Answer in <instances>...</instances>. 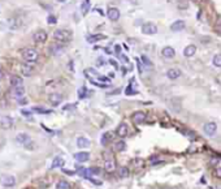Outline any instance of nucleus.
I'll use <instances>...</instances> for the list:
<instances>
[{
    "label": "nucleus",
    "mask_w": 221,
    "mask_h": 189,
    "mask_svg": "<svg viewBox=\"0 0 221 189\" xmlns=\"http://www.w3.org/2000/svg\"><path fill=\"white\" fill-rule=\"evenodd\" d=\"M22 59H24L25 61L27 63H34L38 60V57H39V54H38V51H36L35 48H31V47H27V48H24L22 50Z\"/></svg>",
    "instance_id": "1"
},
{
    "label": "nucleus",
    "mask_w": 221,
    "mask_h": 189,
    "mask_svg": "<svg viewBox=\"0 0 221 189\" xmlns=\"http://www.w3.org/2000/svg\"><path fill=\"white\" fill-rule=\"evenodd\" d=\"M54 38L57 42L65 43V42H69L72 39V33L69 30H65V29H57L54 33Z\"/></svg>",
    "instance_id": "2"
},
{
    "label": "nucleus",
    "mask_w": 221,
    "mask_h": 189,
    "mask_svg": "<svg viewBox=\"0 0 221 189\" xmlns=\"http://www.w3.org/2000/svg\"><path fill=\"white\" fill-rule=\"evenodd\" d=\"M0 184L5 188H12V187L16 185V179H14V176H12V175H3L2 177H0Z\"/></svg>",
    "instance_id": "3"
},
{
    "label": "nucleus",
    "mask_w": 221,
    "mask_h": 189,
    "mask_svg": "<svg viewBox=\"0 0 221 189\" xmlns=\"http://www.w3.org/2000/svg\"><path fill=\"white\" fill-rule=\"evenodd\" d=\"M216 130H217V124H216V123H213V121L205 123V124L203 125V132L207 134V136H211V137L215 136Z\"/></svg>",
    "instance_id": "4"
},
{
    "label": "nucleus",
    "mask_w": 221,
    "mask_h": 189,
    "mask_svg": "<svg viewBox=\"0 0 221 189\" xmlns=\"http://www.w3.org/2000/svg\"><path fill=\"white\" fill-rule=\"evenodd\" d=\"M142 33L147 35H155L158 33V26L155 24H144L142 26Z\"/></svg>",
    "instance_id": "5"
},
{
    "label": "nucleus",
    "mask_w": 221,
    "mask_h": 189,
    "mask_svg": "<svg viewBox=\"0 0 221 189\" xmlns=\"http://www.w3.org/2000/svg\"><path fill=\"white\" fill-rule=\"evenodd\" d=\"M48 100L52 106H59L63 102V95L60 93H51L48 95Z\"/></svg>",
    "instance_id": "6"
},
{
    "label": "nucleus",
    "mask_w": 221,
    "mask_h": 189,
    "mask_svg": "<svg viewBox=\"0 0 221 189\" xmlns=\"http://www.w3.org/2000/svg\"><path fill=\"white\" fill-rule=\"evenodd\" d=\"M0 127L3 129H11L13 127V119L11 116H2L0 118Z\"/></svg>",
    "instance_id": "7"
},
{
    "label": "nucleus",
    "mask_w": 221,
    "mask_h": 189,
    "mask_svg": "<svg viewBox=\"0 0 221 189\" xmlns=\"http://www.w3.org/2000/svg\"><path fill=\"white\" fill-rule=\"evenodd\" d=\"M33 39H34V42H36V43H43V42H46V41H47V33L44 32V30L35 32L34 35H33Z\"/></svg>",
    "instance_id": "8"
},
{
    "label": "nucleus",
    "mask_w": 221,
    "mask_h": 189,
    "mask_svg": "<svg viewBox=\"0 0 221 189\" xmlns=\"http://www.w3.org/2000/svg\"><path fill=\"white\" fill-rule=\"evenodd\" d=\"M74 159L79 163H83V162H87L88 159H90V153L87 151H81V153H76L74 154Z\"/></svg>",
    "instance_id": "9"
},
{
    "label": "nucleus",
    "mask_w": 221,
    "mask_h": 189,
    "mask_svg": "<svg viewBox=\"0 0 221 189\" xmlns=\"http://www.w3.org/2000/svg\"><path fill=\"white\" fill-rule=\"evenodd\" d=\"M131 119H133V121H134L135 124H142V123H144V120H146V114L142 112V111H137V112L133 114Z\"/></svg>",
    "instance_id": "10"
},
{
    "label": "nucleus",
    "mask_w": 221,
    "mask_h": 189,
    "mask_svg": "<svg viewBox=\"0 0 221 189\" xmlns=\"http://www.w3.org/2000/svg\"><path fill=\"white\" fill-rule=\"evenodd\" d=\"M16 141L18 142V143H21V145H25L26 143H29L31 141V138H30V136H29L27 133H18L17 136H16Z\"/></svg>",
    "instance_id": "11"
},
{
    "label": "nucleus",
    "mask_w": 221,
    "mask_h": 189,
    "mask_svg": "<svg viewBox=\"0 0 221 189\" xmlns=\"http://www.w3.org/2000/svg\"><path fill=\"white\" fill-rule=\"evenodd\" d=\"M161 55H163L165 59H173L174 55H176V51H174L173 47L167 46V47L163 48V51H161Z\"/></svg>",
    "instance_id": "12"
},
{
    "label": "nucleus",
    "mask_w": 221,
    "mask_h": 189,
    "mask_svg": "<svg viewBox=\"0 0 221 189\" xmlns=\"http://www.w3.org/2000/svg\"><path fill=\"white\" fill-rule=\"evenodd\" d=\"M107 16L110 21H117L120 18V11L117 8H109L107 12Z\"/></svg>",
    "instance_id": "13"
},
{
    "label": "nucleus",
    "mask_w": 221,
    "mask_h": 189,
    "mask_svg": "<svg viewBox=\"0 0 221 189\" xmlns=\"http://www.w3.org/2000/svg\"><path fill=\"white\" fill-rule=\"evenodd\" d=\"M183 29H185V21H182V20L174 21L171 25V30H173V32H181Z\"/></svg>",
    "instance_id": "14"
},
{
    "label": "nucleus",
    "mask_w": 221,
    "mask_h": 189,
    "mask_svg": "<svg viewBox=\"0 0 221 189\" xmlns=\"http://www.w3.org/2000/svg\"><path fill=\"white\" fill-rule=\"evenodd\" d=\"M90 145H91L90 140L85 138V137H79V138L77 140V146L81 148V149H87V148H90Z\"/></svg>",
    "instance_id": "15"
},
{
    "label": "nucleus",
    "mask_w": 221,
    "mask_h": 189,
    "mask_svg": "<svg viewBox=\"0 0 221 189\" xmlns=\"http://www.w3.org/2000/svg\"><path fill=\"white\" fill-rule=\"evenodd\" d=\"M11 85L12 88H18V86H24V81H22V78L20 76H12L11 77Z\"/></svg>",
    "instance_id": "16"
},
{
    "label": "nucleus",
    "mask_w": 221,
    "mask_h": 189,
    "mask_svg": "<svg viewBox=\"0 0 221 189\" xmlns=\"http://www.w3.org/2000/svg\"><path fill=\"white\" fill-rule=\"evenodd\" d=\"M116 133H117V136H119V137H126V134H128V125L125 124V123H121V124L119 125V128H117Z\"/></svg>",
    "instance_id": "17"
},
{
    "label": "nucleus",
    "mask_w": 221,
    "mask_h": 189,
    "mask_svg": "<svg viewBox=\"0 0 221 189\" xmlns=\"http://www.w3.org/2000/svg\"><path fill=\"white\" fill-rule=\"evenodd\" d=\"M21 73L22 75H24V76H31L33 75V67H31V65H27V64H21Z\"/></svg>",
    "instance_id": "18"
},
{
    "label": "nucleus",
    "mask_w": 221,
    "mask_h": 189,
    "mask_svg": "<svg viewBox=\"0 0 221 189\" xmlns=\"http://www.w3.org/2000/svg\"><path fill=\"white\" fill-rule=\"evenodd\" d=\"M196 52V47L194 45H189L185 50H183V55H185L186 57H191V56H194Z\"/></svg>",
    "instance_id": "19"
},
{
    "label": "nucleus",
    "mask_w": 221,
    "mask_h": 189,
    "mask_svg": "<svg viewBox=\"0 0 221 189\" xmlns=\"http://www.w3.org/2000/svg\"><path fill=\"white\" fill-rule=\"evenodd\" d=\"M167 76H168V78H171V80H176V78H178L181 76V70L172 68V69H169L167 72Z\"/></svg>",
    "instance_id": "20"
},
{
    "label": "nucleus",
    "mask_w": 221,
    "mask_h": 189,
    "mask_svg": "<svg viewBox=\"0 0 221 189\" xmlns=\"http://www.w3.org/2000/svg\"><path fill=\"white\" fill-rule=\"evenodd\" d=\"M25 94V88L24 86H18V88H13V95L16 98H21L24 97Z\"/></svg>",
    "instance_id": "21"
},
{
    "label": "nucleus",
    "mask_w": 221,
    "mask_h": 189,
    "mask_svg": "<svg viewBox=\"0 0 221 189\" xmlns=\"http://www.w3.org/2000/svg\"><path fill=\"white\" fill-rule=\"evenodd\" d=\"M104 170L107 172H113L116 170V163L113 161H106L104 163Z\"/></svg>",
    "instance_id": "22"
},
{
    "label": "nucleus",
    "mask_w": 221,
    "mask_h": 189,
    "mask_svg": "<svg viewBox=\"0 0 221 189\" xmlns=\"http://www.w3.org/2000/svg\"><path fill=\"white\" fill-rule=\"evenodd\" d=\"M64 166V159L61 157H56L54 161H52V168H59V167H63Z\"/></svg>",
    "instance_id": "23"
},
{
    "label": "nucleus",
    "mask_w": 221,
    "mask_h": 189,
    "mask_svg": "<svg viewBox=\"0 0 221 189\" xmlns=\"http://www.w3.org/2000/svg\"><path fill=\"white\" fill-rule=\"evenodd\" d=\"M101 39H106V35H103V34H98V35H91V37H88L87 41L88 42H98V41H101Z\"/></svg>",
    "instance_id": "24"
},
{
    "label": "nucleus",
    "mask_w": 221,
    "mask_h": 189,
    "mask_svg": "<svg viewBox=\"0 0 221 189\" xmlns=\"http://www.w3.org/2000/svg\"><path fill=\"white\" fill-rule=\"evenodd\" d=\"M125 149H126V143H125L124 141H119L115 143V150L116 151H124Z\"/></svg>",
    "instance_id": "25"
},
{
    "label": "nucleus",
    "mask_w": 221,
    "mask_h": 189,
    "mask_svg": "<svg viewBox=\"0 0 221 189\" xmlns=\"http://www.w3.org/2000/svg\"><path fill=\"white\" fill-rule=\"evenodd\" d=\"M63 51V46L60 45H52L51 46V52H52L54 55H59Z\"/></svg>",
    "instance_id": "26"
},
{
    "label": "nucleus",
    "mask_w": 221,
    "mask_h": 189,
    "mask_svg": "<svg viewBox=\"0 0 221 189\" xmlns=\"http://www.w3.org/2000/svg\"><path fill=\"white\" fill-rule=\"evenodd\" d=\"M213 65L215 67H221V54H217V55H215L213 56Z\"/></svg>",
    "instance_id": "27"
},
{
    "label": "nucleus",
    "mask_w": 221,
    "mask_h": 189,
    "mask_svg": "<svg viewBox=\"0 0 221 189\" xmlns=\"http://www.w3.org/2000/svg\"><path fill=\"white\" fill-rule=\"evenodd\" d=\"M57 189H69V183H68V181H64V180L59 181V183H57Z\"/></svg>",
    "instance_id": "28"
},
{
    "label": "nucleus",
    "mask_w": 221,
    "mask_h": 189,
    "mask_svg": "<svg viewBox=\"0 0 221 189\" xmlns=\"http://www.w3.org/2000/svg\"><path fill=\"white\" fill-rule=\"evenodd\" d=\"M81 9H82L83 14H86L88 12V9H90V3H88V0H85V3L81 5Z\"/></svg>",
    "instance_id": "29"
},
{
    "label": "nucleus",
    "mask_w": 221,
    "mask_h": 189,
    "mask_svg": "<svg viewBox=\"0 0 221 189\" xmlns=\"http://www.w3.org/2000/svg\"><path fill=\"white\" fill-rule=\"evenodd\" d=\"M129 175V170L126 168V167H121L120 171H119V176L120 177H126Z\"/></svg>",
    "instance_id": "30"
},
{
    "label": "nucleus",
    "mask_w": 221,
    "mask_h": 189,
    "mask_svg": "<svg viewBox=\"0 0 221 189\" xmlns=\"http://www.w3.org/2000/svg\"><path fill=\"white\" fill-rule=\"evenodd\" d=\"M134 164H135V167H138V168H142V167L144 166V161L142 158H137V159H134Z\"/></svg>",
    "instance_id": "31"
},
{
    "label": "nucleus",
    "mask_w": 221,
    "mask_h": 189,
    "mask_svg": "<svg viewBox=\"0 0 221 189\" xmlns=\"http://www.w3.org/2000/svg\"><path fill=\"white\" fill-rule=\"evenodd\" d=\"M178 8H181V9H186V8H189V3L185 2V0H181V2H178Z\"/></svg>",
    "instance_id": "32"
},
{
    "label": "nucleus",
    "mask_w": 221,
    "mask_h": 189,
    "mask_svg": "<svg viewBox=\"0 0 221 189\" xmlns=\"http://www.w3.org/2000/svg\"><path fill=\"white\" fill-rule=\"evenodd\" d=\"M88 172H90V176H94V175H99L100 170L99 168H88ZM88 179H90V177H88Z\"/></svg>",
    "instance_id": "33"
},
{
    "label": "nucleus",
    "mask_w": 221,
    "mask_h": 189,
    "mask_svg": "<svg viewBox=\"0 0 221 189\" xmlns=\"http://www.w3.org/2000/svg\"><path fill=\"white\" fill-rule=\"evenodd\" d=\"M86 88H81L79 90H78V97L81 98V99H82V98H85L86 97Z\"/></svg>",
    "instance_id": "34"
},
{
    "label": "nucleus",
    "mask_w": 221,
    "mask_h": 189,
    "mask_svg": "<svg viewBox=\"0 0 221 189\" xmlns=\"http://www.w3.org/2000/svg\"><path fill=\"white\" fill-rule=\"evenodd\" d=\"M34 111L35 112H40V114H51L49 110H44V108H40V107H34Z\"/></svg>",
    "instance_id": "35"
},
{
    "label": "nucleus",
    "mask_w": 221,
    "mask_h": 189,
    "mask_svg": "<svg viewBox=\"0 0 221 189\" xmlns=\"http://www.w3.org/2000/svg\"><path fill=\"white\" fill-rule=\"evenodd\" d=\"M109 134H110V133H107V134H104V136L101 137V143H103V145H106V143L110 140V136H109Z\"/></svg>",
    "instance_id": "36"
},
{
    "label": "nucleus",
    "mask_w": 221,
    "mask_h": 189,
    "mask_svg": "<svg viewBox=\"0 0 221 189\" xmlns=\"http://www.w3.org/2000/svg\"><path fill=\"white\" fill-rule=\"evenodd\" d=\"M47 22H48V24H51V25L56 24V17H54V16H48V18H47Z\"/></svg>",
    "instance_id": "37"
},
{
    "label": "nucleus",
    "mask_w": 221,
    "mask_h": 189,
    "mask_svg": "<svg viewBox=\"0 0 221 189\" xmlns=\"http://www.w3.org/2000/svg\"><path fill=\"white\" fill-rule=\"evenodd\" d=\"M142 60H143V63H144L146 65H148V67H151V65H152V63L150 61V59H148V57H146L144 55L142 56Z\"/></svg>",
    "instance_id": "38"
},
{
    "label": "nucleus",
    "mask_w": 221,
    "mask_h": 189,
    "mask_svg": "<svg viewBox=\"0 0 221 189\" xmlns=\"http://www.w3.org/2000/svg\"><path fill=\"white\" fill-rule=\"evenodd\" d=\"M215 175H216V177L221 179V167H219V168L215 170Z\"/></svg>",
    "instance_id": "39"
},
{
    "label": "nucleus",
    "mask_w": 221,
    "mask_h": 189,
    "mask_svg": "<svg viewBox=\"0 0 221 189\" xmlns=\"http://www.w3.org/2000/svg\"><path fill=\"white\" fill-rule=\"evenodd\" d=\"M90 181H91V183H94V184H96V185H101V181L100 180H95V179L90 177Z\"/></svg>",
    "instance_id": "40"
},
{
    "label": "nucleus",
    "mask_w": 221,
    "mask_h": 189,
    "mask_svg": "<svg viewBox=\"0 0 221 189\" xmlns=\"http://www.w3.org/2000/svg\"><path fill=\"white\" fill-rule=\"evenodd\" d=\"M215 29H216V32H217V33H220V34H221V22H220V21L217 22V25H216V27H215Z\"/></svg>",
    "instance_id": "41"
},
{
    "label": "nucleus",
    "mask_w": 221,
    "mask_h": 189,
    "mask_svg": "<svg viewBox=\"0 0 221 189\" xmlns=\"http://www.w3.org/2000/svg\"><path fill=\"white\" fill-rule=\"evenodd\" d=\"M22 115H24V116H30V112H29V111H22Z\"/></svg>",
    "instance_id": "42"
},
{
    "label": "nucleus",
    "mask_w": 221,
    "mask_h": 189,
    "mask_svg": "<svg viewBox=\"0 0 221 189\" xmlns=\"http://www.w3.org/2000/svg\"><path fill=\"white\" fill-rule=\"evenodd\" d=\"M3 78H4V72H3L2 69H0V81H2Z\"/></svg>",
    "instance_id": "43"
},
{
    "label": "nucleus",
    "mask_w": 221,
    "mask_h": 189,
    "mask_svg": "<svg viewBox=\"0 0 221 189\" xmlns=\"http://www.w3.org/2000/svg\"><path fill=\"white\" fill-rule=\"evenodd\" d=\"M190 2H191V3H200L202 0H190Z\"/></svg>",
    "instance_id": "44"
},
{
    "label": "nucleus",
    "mask_w": 221,
    "mask_h": 189,
    "mask_svg": "<svg viewBox=\"0 0 221 189\" xmlns=\"http://www.w3.org/2000/svg\"><path fill=\"white\" fill-rule=\"evenodd\" d=\"M59 2H65V0H59Z\"/></svg>",
    "instance_id": "45"
}]
</instances>
